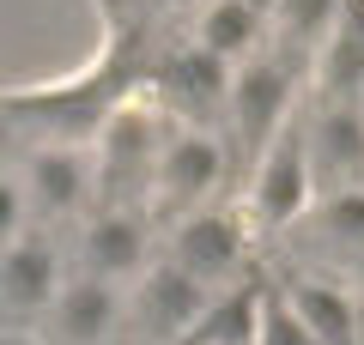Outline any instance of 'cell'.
I'll list each match as a JSON object with an SVG mask.
<instances>
[{"label":"cell","mask_w":364,"mask_h":345,"mask_svg":"<svg viewBox=\"0 0 364 345\" xmlns=\"http://www.w3.org/2000/svg\"><path fill=\"white\" fill-rule=\"evenodd\" d=\"M219 182H225V146L213 140L207 128L182 121V128L164 133V146H158V164H152V200L164 206L170 218L200 212V206L219 194Z\"/></svg>","instance_id":"cell-1"},{"label":"cell","mask_w":364,"mask_h":345,"mask_svg":"<svg viewBox=\"0 0 364 345\" xmlns=\"http://www.w3.org/2000/svg\"><path fill=\"white\" fill-rule=\"evenodd\" d=\"M18 182H25V206L31 224H61V218H79L97 194V164H91L85 146H37V152L18 164Z\"/></svg>","instance_id":"cell-2"},{"label":"cell","mask_w":364,"mask_h":345,"mask_svg":"<svg viewBox=\"0 0 364 345\" xmlns=\"http://www.w3.org/2000/svg\"><path fill=\"white\" fill-rule=\"evenodd\" d=\"M310 194H316V176H310V152H304V128H279L261 152L249 212H255V224H291V218L310 212Z\"/></svg>","instance_id":"cell-3"},{"label":"cell","mask_w":364,"mask_h":345,"mask_svg":"<svg viewBox=\"0 0 364 345\" xmlns=\"http://www.w3.org/2000/svg\"><path fill=\"white\" fill-rule=\"evenodd\" d=\"M55 291H61V261H55L43 230H25L18 243L0 248V321L6 327L49 315Z\"/></svg>","instance_id":"cell-4"},{"label":"cell","mask_w":364,"mask_h":345,"mask_svg":"<svg viewBox=\"0 0 364 345\" xmlns=\"http://www.w3.org/2000/svg\"><path fill=\"white\" fill-rule=\"evenodd\" d=\"M122 315H128L122 285L79 273V279H61V291H55L49 333H55V345H109V333L122 327Z\"/></svg>","instance_id":"cell-5"},{"label":"cell","mask_w":364,"mask_h":345,"mask_svg":"<svg viewBox=\"0 0 364 345\" xmlns=\"http://www.w3.org/2000/svg\"><path fill=\"white\" fill-rule=\"evenodd\" d=\"M170 261H176L182 273H195V279L213 291V285L231 279V267L243 261V230H237V218H225V212H213V206H200V212L176 218Z\"/></svg>","instance_id":"cell-6"},{"label":"cell","mask_w":364,"mask_h":345,"mask_svg":"<svg viewBox=\"0 0 364 345\" xmlns=\"http://www.w3.org/2000/svg\"><path fill=\"white\" fill-rule=\"evenodd\" d=\"M207 285L195 279V273H182L176 261H164V267L140 273V291H134V309H140V327H152L158 339H182L188 327H200V315H207Z\"/></svg>","instance_id":"cell-7"},{"label":"cell","mask_w":364,"mask_h":345,"mask_svg":"<svg viewBox=\"0 0 364 345\" xmlns=\"http://www.w3.org/2000/svg\"><path fill=\"white\" fill-rule=\"evenodd\" d=\"M79 273L128 285L146 273V224L134 212H97L79 236Z\"/></svg>","instance_id":"cell-8"},{"label":"cell","mask_w":364,"mask_h":345,"mask_svg":"<svg viewBox=\"0 0 364 345\" xmlns=\"http://www.w3.org/2000/svg\"><path fill=\"white\" fill-rule=\"evenodd\" d=\"M31 230V206H25V182H18V170H0V248L18 243Z\"/></svg>","instance_id":"cell-9"},{"label":"cell","mask_w":364,"mask_h":345,"mask_svg":"<svg viewBox=\"0 0 364 345\" xmlns=\"http://www.w3.org/2000/svg\"><path fill=\"white\" fill-rule=\"evenodd\" d=\"M0 345H31V339H25L18 327H6V321H0Z\"/></svg>","instance_id":"cell-10"}]
</instances>
